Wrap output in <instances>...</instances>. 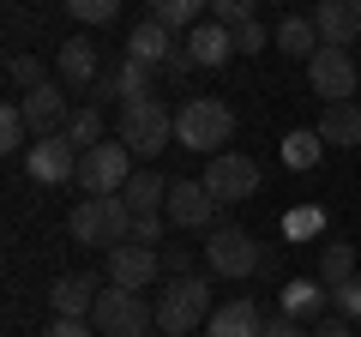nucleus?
Wrapping results in <instances>:
<instances>
[{
    "label": "nucleus",
    "instance_id": "1",
    "mask_svg": "<svg viewBox=\"0 0 361 337\" xmlns=\"http://www.w3.org/2000/svg\"><path fill=\"white\" fill-rule=\"evenodd\" d=\"M235 139V109L223 97H187L175 109V145L199 157H223V145Z\"/></svg>",
    "mask_w": 361,
    "mask_h": 337
},
{
    "label": "nucleus",
    "instance_id": "2",
    "mask_svg": "<svg viewBox=\"0 0 361 337\" xmlns=\"http://www.w3.org/2000/svg\"><path fill=\"white\" fill-rule=\"evenodd\" d=\"M121 145L133 157H163L175 145V109L163 97H139V103H121Z\"/></svg>",
    "mask_w": 361,
    "mask_h": 337
},
{
    "label": "nucleus",
    "instance_id": "3",
    "mask_svg": "<svg viewBox=\"0 0 361 337\" xmlns=\"http://www.w3.org/2000/svg\"><path fill=\"white\" fill-rule=\"evenodd\" d=\"M211 283L205 277H175V283L157 295V331L163 337H187L199 325H211Z\"/></svg>",
    "mask_w": 361,
    "mask_h": 337
},
{
    "label": "nucleus",
    "instance_id": "4",
    "mask_svg": "<svg viewBox=\"0 0 361 337\" xmlns=\"http://www.w3.org/2000/svg\"><path fill=\"white\" fill-rule=\"evenodd\" d=\"M73 241H78V247H109V253H115L121 241H133V211H127V199H121V193L85 199V205L73 211Z\"/></svg>",
    "mask_w": 361,
    "mask_h": 337
},
{
    "label": "nucleus",
    "instance_id": "5",
    "mask_svg": "<svg viewBox=\"0 0 361 337\" xmlns=\"http://www.w3.org/2000/svg\"><path fill=\"white\" fill-rule=\"evenodd\" d=\"M90 325H97V337H151L157 325V307L145 295H133V289H103V301H97V313H90Z\"/></svg>",
    "mask_w": 361,
    "mask_h": 337
},
{
    "label": "nucleus",
    "instance_id": "6",
    "mask_svg": "<svg viewBox=\"0 0 361 337\" xmlns=\"http://www.w3.org/2000/svg\"><path fill=\"white\" fill-rule=\"evenodd\" d=\"M127 181H133V151L127 145H97V151L78 157V187H85V199L127 193Z\"/></svg>",
    "mask_w": 361,
    "mask_h": 337
},
{
    "label": "nucleus",
    "instance_id": "7",
    "mask_svg": "<svg viewBox=\"0 0 361 337\" xmlns=\"http://www.w3.org/2000/svg\"><path fill=\"white\" fill-rule=\"evenodd\" d=\"M307 85H313V97H319L325 109H331V103H355V85H361L355 54H349V49H319L307 61Z\"/></svg>",
    "mask_w": 361,
    "mask_h": 337
},
{
    "label": "nucleus",
    "instance_id": "8",
    "mask_svg": "<svg viewBox=\"0 0 361 337\" xmlns=\"http://www.w3.org/2000/svg\"><path fill=\"white\" fill-rule=\"evenodd\" d=\"M205 193L217 199V205H241V199H253L259 193V163L253 157H241V151H223V157H211L205 163Z\"/></svg>",
    "mask_w": 361,
    "mask_h": 337
},
{
    "label": "nucleus",
    "instance_id": "9",
    "mask_svg": "<svg viewBox=\"0 0 361 337\" xmlns=\"http://www.w3.org/2000/svg\"><path fill=\"white\" fill-rule=\"evenodd\" d=\"M205 265L217 277H253L259 271V241L241 229V223H223V229H211V241H205Z\"/></svg>",
    "mask_w": 361,
    "mask_h": 337
},
{
    "label": "nucleus",
    "instance_id": "10",
    "mask_svg": "<svg viewBox=\"0 0 361 337\" xmlns=\"http://www.w3.org/2000/svg\"><path fill=\"white\" fill-rule=\"evenodd\" d=\"M217 211H223V205L205 193V181H175V187H169L163 217H169V229H223Z\"/></svg>",
    "mask_w": 361,
    "mask_h": 337
},
{
    "label": "nucleus",
    "instance_id": "11",
    "mask_svg": "<svg viewBox=\"0 0 361 337\" xmlns=\"http://www.w3.org/2000/svg\"><path fill=\"white\" fill-rule=\"evenodd\" d=\"M157 277H163V253L157 247H139V241H121L115 253H109V283L115 289H151Z\"/></svg>",
    "mask_w": 361,
    "mask_h": 337
},
{
    "label": "nucleus",
    "instance_id": "12",
    "mask_svg": "<svg viewBox=\"0 0 361 337\" xmlns=\"http://www.w3.org/2000/svg\"><path fill=\"white\" fill-rule=\"evenodd\" d=\"M25 168L37 187H61V181H78V151L66 145V133H54V139H37L25 151Z\"/></svg>",
    "mask_w": 361,
    "mask_h": 337
},
{
    "label": "nucleus",
    "instance_id": "13",
    "mask_svg": "<svg viewBox=\"0 0 361 337\" xmlns=\"http://www.w3.org/2000/svg\"><path fill=\"white\" fill-rule=\"evenodd\" d=\"M18 109H25V121H30V139H54V133H66V127H73V115H78V109L66 103L61 85H42V91L18 97Z\"/></svg>",
    "mask_w": 361,
    "mask_h": 337
},
{
    "label": "nucleus",
    "instance_id": "14",
    "mask_svg": "<svg viewBox=\"0 0 361 337\" xmlns=\"http://www.w3.org/2000/svg\"><path fill=\"white\" fill-rule=\"evenodd\" d=\"M103 277L97 271H78V277H61V283L49 289V307H54V319H90L97 313V301H103Z\"/></svg>",
    "mask_w": 361,
    "mask_h": 337
},
{
    "label": "nucleus",
    "instance_id": "15",
    "mask_svg": "<svg viewBox=\"0 0 361 337\" xmlns=\"http://www.w3.org/2000/svg\"><path fill=\"white\" fill-rule=\"evenodd\" d=\"M307 18H313V30H319L325 49H349V42L361 37V0H319Z\"/></svg>",
    "mask_w": 361,
    "mask_h": 337
},
{
    "label": "nucleus",
    "instance_id": "16",
    "mask_svg": "<svg viewBox=\"0 0 361 337\" xmlns=\"http://www.w3.org/2000/svg\"><path fill=\"white\" fill-rule=\"evenodd\" d=\"M54 66H61V85H73V91H85V85H103V61H97V42H90V37L61 42Z\"/></svg>",
    "mask_w": 361,
    "mask_h": 337
},
{
    "label": "nucleus",
    "instance_id": "17",
    "mask_svg": "<svg viewBox=\"0 0 361 337\" xmlns=\"http://www.w3.org/2000/svg\"><path fill=\"white\" fill-rule=\"evenodd\" d=\"M325 301H331V289L319 283V277H295V283H283V319H295V325H319L325 319Z\"/></svg>",
    "mask_w": 361,
    "mask_h": 337
},
{
    "label": "nucleus",
    "instance_id": "18",
    "mask_svg": "<svg viewBox=\"0 0 361 337\" xmlns=\"http://www.w3.org/2000/svg\"><path fill=\"white\" fill-rule=\"evenodd\" d=\"M180 49V37H169L157 18H145V25H133L127 37V61H145V66H169V54Z\"/></svg>",
    "mask_w": 361,
    "mask_h": 337
},
{
    "label": "nucleus",
    "instance_id": "19",
    "mask_svg": "<svg viewBox=\"0 0 361 337\" xmlns=\"http://www.w3.org/2000/svg\"><path fill=\"white\" fill-rule=\"evenodd\" d=\"M205 337H265V313H259L253 301H229V307L211 313Z\"/></svg>",
    "mask_w": 361,
    "mask_h": 337
},
{
    "label": "nucleus",
    "instance_id": "20",
    "mask_svg": "<svg viewBox=\"0 0 361 337\" xmlns=\"http://www.w3.org/2000/svg\"><path fill=\"white\" fill-rule=\"evenodd\" d=\"M180 42H187V54H193V66H223V61L235 54V37H229L223 25H211V18H205V25H193V30H187Z\"/></svg>",
    "mask_w": 361,
    "mask_h": 337
},
{
    "label": "nucleus",
    "instance_id": "21",
    "mask_svg": "<svg viewBox=\"0 0 361 337\" xmlns=\"http://www.w3.org/2000/svg\"><path fill=\"white\" fill-rule=\"evenodd\" d=\"M271 42H277V54H289V61H313V54L325 49L319 30H313V18H277Z\"/></svg>",
    "mask_w": 361,
    "mask_h": 337
},
{
    "label": "nucleus",
    "instance_id": "22",
    "mask_svg": "<svg viewBox=\"0 0 361 337\" xmlns=\"http://www.w3.org/2000/svg\"><path fill=\"white\" fill-rule=\"evenodd\" d=\"M169 187H175V181H163L157 168H139V175L127 181V193H121V199H127L133 217H151V211H163V205H169Z\"/></svg>",
    "mask_w": 361,
    "mask_h": 337
},
{
    "label": "nucleus",
    "instance_id": "23",
    "mask_svg": "<svg viewBox=\"0 0 361 337\" xmlns=\"http://www.w3.org/2000/svg\"><path fill=\"white\" fill-rule=\"evenodd\" d=\"M319 139L325 145H361V103H331L319 115Z\"/></svg>",
    "mask_w": 361,
    "mask_h": 337
},
{
    "label": "nucleus",
    "instance_id": "24",
    "mask_svg": "<svg viewBox=\"0 0 361 337\" xmlns=\"http://www.w3.org/2000/svg\"><path fill=\"white\" fill-rule=\"evenodd\" d=\"M151 78H157V66H145V61H121V73H115V78H103V97L139 103V97H151Z\"/></svg>",
    "mask_w": 361,
    "mask_h": 337
},
{
    "label": "nucleus",
    "instance_id": "25",
    "mask_svg": "<svg viewBox=\"0 0 361 337\" xmlns=\"http://www.w3.org/2000/svg\"><path fill=\"white\" fill-rule=\"evenodd\" d=\"M319 283H325V289L355 283V247H349V241H331V247H325V259H319Z\"/></svg>",
    "mask_w": 361,
    "mask_h": 337
},
{
    "label": "nucleus",
    "instance_id": "26",
    "mask_svg": "<svg viewBox=\"0 0 361 337\" xmlns=\"http://www.w3.org/2000/svg\"><path fill=\"white\" fill-rule=\"evenodd\" d=\"M151 18H157L163 30H169V37H175V30L187 37L193 25H205V13H199V0H157V6H151Z\"/></svg>",
    "mask_w": 361,
    "mask_h": 337
},
{
    "label": "nucleus",
    "instance_id": "27",
    "mask_svg": "<svg viewBox=\"0 0 361 337\" xmlns=\"http://www.w3.org/2000/svg\"><path fill=\"white\" fill-rule=\"evenodd\" d=\"M319 151H325L319 127H301V133H289V139H283V163L289 168H313V163H319Z\"/></svg>",
    "mask_w": 361,
    "mask_h": 337
},
{
    "label": "nucleus",
    "instance_id": "28",
    "mask_svg": "<svg viewBox=\"0 0 361 337\" xmlns=\"http://www.w3.org/2000/svg\"><path fill=\"white\" fill-rule=\"evenodd\" d=\"M66 145H73L78 157H85V151H97V145H103V109H78V115H73V127H66Z\"/></svg>",
    "mask_w": 361,
    "mask_h": 337
},
{
    "label": "nucleus",
    "instance_id": "29",
    "mask_svg": "<svg viewBox=\"0 0 361 337\" xmlns=\"http://www.w3.org/2000/svg\"><path fill=\"white\" fill-rule=\"evenodd\" d=\"M6 78H13L18 97H30V91H42V85H49V73H42L37 54H13V61H6Z\"/></svg>",
    "mask_w": 361,
    "mask_h": 337
},
{
    "label": "nucleus",
    "instance_id": "30",
    "mask_svg": "<svg viewBox=\"0 0 361 337\" xmlns=\"http://www.w3.org/2000/svg\"><path fill=\"white\" fill-rule=\"evenodd\" d=\"M18 145L30 151L37 139H30V121H25V109H18V103H6V109H0V151H18Z\"/></svg>",
    "mask_w": 361,
    "mask_h": 337
},
{
    "label": "nucleus",
    "instance_id": "31",
    "mask_svg": "<svg viewBox=\"0 0 361 337\" xmlns=\"http://www.w3.org/2000/svg\"><path fill=\"white\" fill-rule=\"evenodd\" d=\"M283 235H289V241H313V235H325V211L319 205H295L283 217Z\"/></svg>",
    "mask_w": 361,
    "mask_h": 337
},
{
    "label": "nucleus",
    "instance_id": "32",
    "mask_svg": "<svg viewBox=\"0 0 361 337\" xmlns=\"http://www.w3.org/2000/svg\"><path fill=\"white\" fill-rule=\"evenodd\" d=\"M205 18H211V25H223V30L235 37V30L253 25L259 13H253V0H211V13H205Z\"/></svg>",
    "mask_w": 361,
    "mask_h": 337
},
{
    "label": "nucleus",
    "instance_id": "33",
    "mask_svg": "<svg viewBox=\"0 0 361 337\" xmlns=\"http://www.w3.org/2000/svg\"><path fill=\"white\" fill-rule=\"evenodd\" d=\"M66 13H73L78 25H115V18H121V0H73Z\"/></svg>",
    "mask_w": 361,
    "mask_h": 337
},
{
    "label": "nucleus",
    "instance_id": "34",
    "mask_svg": "<svg viewBox=\"0 0 361 337\" xmlns=\"http://www.w3.org/2000/svg\"><path fill=\"white\" fill-rule=\"evenodd\" d=\"M265 49H271V30L259 25V18H253V25H241V30H235V54H265Z\"/></svg>",
    "mask_w": 361,
    "mask_h": 337
},
{
    "label": "nucleus",
    "instance_id": "35",
    "mask_svg": "<svg viewBox=\"0 0 361 337\" xmlns=\"http://www.w3.org/2000/svg\"><path fill=\"white\" fill-rule=\"evenodd\" d=\"M163 229H169L163 211H151V217H133V241H139V247H157V241H163Z\"/></svg>",
    "mask_w": 361,
    "mask_h": 337
},
{
    "label": "nucleus",
    "instance_id": "36",
    "mask_svg": "<svg viewBox=\"0 0 361 337\" xmlns=\"http://www.w3.org/2000/svg\"><path fill=\"white\" fill-rule=\"evenodd\" d=\"M331 307H337V313H343V319H349V325H355V319H361V277H355V283H343V289H331Z\"/></svg>",
    "mask_w": 361,
    "mask_h": 337
},
{
    "label": "nucleus",
    "instance_id": "37",
    "mask_svg": "<svg viewBox=\"0 0 361 337\" xmlns=\"http://www.w3.org/2000/svg\"><path fill=\"white\" fill-rule=\"evenodd\" d=\"M163 271L169 277H193V253L187 247H163Z\"/></svg>",
    "mask_w": 361,
    "mask_h": 337
},
{
    "label": "nucleus",
    "instance_id": "38",
    "mask_svg": "<svg viewBox=\"0 0 361 337\" xmlns=\"http://www.w3.org/2000/svg\"><path fill=\"white\" fill-rule=\"evenodd\" d=\"M313 337H355V331H349V319H343V313H325V319L313 325Z\"/></svg>",
    "mask_w": 361,
    "mask_h": 337
},
{
    "label": "nucleus",
    "instance_id": "39",
    "mask_svg": "<svg viewBox=\"0 0 361 337\" xmlns=\"http://www.w3.org/2000/svg\"><path fill=\"white\" fill-rule=\"evenodd\" d=\"M265 337H313L307 325H295V319H283V313H277V319H265Z\"/></svg>",
    "mask_w": 361,
    "mask_h": 337
},
{
    "label": "nucleus",
    "instance_id": "40",
    "mask_svg": "<svg viewBox=\"0 0 361 337\" xmlns=\"http://www.w3.org/2000/svg\"><path fill=\"white\" fill-rule=\"evenodd\" d=\"M90 331H97V325H85V319H54L42 337H90Z\"/></svg>",
    "mask_w": 361,
    "mask_h": 337
},
{
    "label": "nucleus",
    "instance_id": "41",
    "mask_svg": "<svg viewBox=\"0 0 361 337\" xmlns=\"http://www.w3.org/2000/svg\"><path fill=\"white\" fill-rule=\"evenodd\" d=\"M163 73H193V54H187V42H180V49L169 54V66H163Z\"/></svg>",
    "mask_w": 361,
    "mask_h": 337
}]
</instances>
